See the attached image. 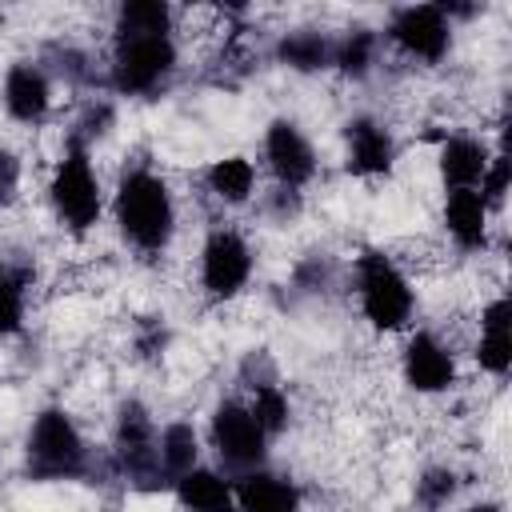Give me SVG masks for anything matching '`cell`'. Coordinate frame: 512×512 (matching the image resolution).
Returning a JSON list of instances; mask_svg holds the SVG:
<instances>
[{
	"mask_svg": "<svg viewBox=\"0 0 512 512\" xmlns=\"http://www.w3.org/2000/svg\"><path fill=\"white\" fill-rule=\"evenodd\" d=\"M400 368H404V384L412 392H424V396H436V392L452 388V380H456L452 348L432 332H412L408 336Z\"/></svg>",
	"mask_w": 512,
	"mask_h": 512,
	"instance_id": "11",
	"label": "cell"
},
{
	"mask_svg": "<svg viewBox=\"0 0 512 512\" xmlns=\"http://www.w3.org/2000/svg\"><path fill=\"white\" fill-rule=\"evenodd\" d=\"M456 488H460V476H456L452 468H444V464H432V468H424V472L416 476L412 500H416V508H424V512H440V508H448V500L456 496Z\"/></svg>",
	"mask_w": 512,
	"mask_h": 512,
	"instance_id": "25",
	"label": "cell"
},
{
	"mask_svg": "<svg viewBox=\"0 0 512 512\" xmlns=\"http://www.w3.org/2000/svg\"><path fill=\"white\" fill-rule=\"evenodd\" d=\"M464 512H504V508H500L496 500H480V504H468Z\"/></svg>",
	"mask_w": 512,
	"mask_h": 512,
	"instance_id": "29",
	"label": "cell"
},
{
	"mask_svg": "<svg viewBox=\"0 0 512 512\" xmlns=\"http://www.w3.org/2000/svg\"><path fill=\"white\" fill-rule=\"evenodd\" d=\"M92 468L88 444L64 408H40L24 440L28 480H80Z\"/></svg>",
	"mask_w": 512,
	"mask_h": 512,
	"instance_id": "2",
	"label": "cell"
},
{
	"mask_svg": "<svg viewBox=\"0 0 512 512\" xmlns=\"http://www.w3.org/2000/svg\"><path fill=\"white\" fill-rule=\"evenodd\" d=\"M488 216L492 208L476 188H456L444 196V228L464 252H476L488 244Z\"/></svg>",
	"mask_w": 512,
	"mask_h": 512,
	"instance_id": "15",
	"label": "cell"
},
{
	"mask_svg": "<svg viewBox=\"0 0 512 512\" xmlns=\"http://www.w3.org/2000/svg\"><path fill=\"white\" fill-rule=\"evenodd\" d=\"M112 216H116V228H120L124 244H132L144 256L164 252L172 232H176V200H172L168 180L156 176L152 168L124 172L120 184H116Z\"/></svg>",
	"mask_w": 512,
	"mask_h": 512,
	"instance_id": "1",
	"label": "cell"
},
{
	"mask_svg": "<svg viewBox=\"0 0 512 512\" xmlns=\"http://www.w3.org/2000/svg\"><path fill=\"white\" fill-rule=\"evenodd\" d=\"M176 72L172 32H116L112 44V88L120 96H148Z\"/></svg>",
	"mask_w": 512,
	"mask_h": 512,
	"instance_id": "4",
	"label": "cell"
},
{
	"mask_svg": "<svg viewBox=\"0 0 512 512\" xmlns=\"http://www.w3.org/2000/svg\"><path fill=\"white\" fill-rule=\"evenodd\" d=\"M24 284L28 272H0V336H16L24 328Z\"/></svg>",
	"mask_w": 512,
	"mask_h": 512,
	"instance_id": "26",
	"label": "cell"
},
{
	"mask_svg": "<svg viewBox=\"0 0 512 512\" xmlns=\"http://www.w3.org/2000/svg\"><path fill=\"white\" fill-rule=\"evenodd\" d=\"M232 496L240 512H300V488L268 468L240 472L232 480Z\"/></svg>",
	"mask_w": 512,
	"mask_h": 512,
	"instance_id": "14",
	"label": "cell"
},
{
	"mask_svg": "<svg viewBox=\"0 0 512 512\" xmlns=\"http://www.w3.org/2000/svg\"><path fill=\"white\" fill-rule=\"evenodd\" d=\"M156 456H160L164 476L176 484V480H180L184 472H192L196 460H200V436H196V428H192L188 420L164 424V428L156 432Z\"/></svg>",
	"mask_w": 512,
	"mask_h": 512,
	"instance_id": "20",
	"label": "cell"
},
{
	"mask_svg": "<svg viewBox=\"0 0 512 512\" xmlns=\"http://www.w3.org/2000/svg\"><path fill=\"white\" fill-rule=\"evenodd\" d=\"M4 108L20 124L44 120L48 108H52V80H48V72L40 64H32V60H16L8 68V76H4Z\"/></svg>",
	"mask_w": 512,
	"mask_h": 512,
	"instance_id": "13",
	"label": "cell"
},
{
	"mask_svg": "<svg viewBox=\"0 0 512 512\" xmlns=\"http://www.w3.org/2000/svg\"><path fill=\"white\" fill-rule=\"evenodd\" d=\"M116 460H120V472L144 492L172 484L156 456V424L140 400H124L116 412Z\"/></svg>",
	"mask_w": 512,
	"mask_h": 512,
	"instance_id": "6",
	"label": "cell"
},
{
	"mask_svg": "<svg viewBox=\"0 0 512 512\" xmlns=\"http://www.w3.org/2000/svg\"><path fill=\"white\" fill-rule=\"evenodd\" d=\"M508 172H512V164H508V156L504 152H496L492 160H488V168H484V180H480V196H484V204L488 208H500L504 204V196H508Z\"/></svg>",
	"mask_w": 512,
	"mask_h": 512,
	"instance_id": "27",
	"label": "cell"
},
{
	"mask_svg": "<svg viewBox=\"0 0 512 512\" xmlns=\"http://www.w3.org/2000/svg\"><path fill=\"white\" fill-rule=\"evenodd\" d=\"M116 32H172V8L164 0H128L116 12Z\"/></svg>",
	"mask_w": 512,
	"mask_h": 512,
	"instance_id": "23",
	"label": "cell"
},
{
	"mask_svg": "<svg viewBox=\"0 0 512 512\" xmlns=\"http://www.w3.org/2000/svg\"><path fill=\"white\" fill-rule=\"evenodd\" d=\"M384 36L412 60L436 64L452 48V20L440 12V4H404L392 12Z\"/></svg>",
	"mask_w": 512,
	"mask_h": 512,
	"instance_id": "8",
	"label": "cell"
},
{
	"mask_svg": "<svg viewBox=\"0 0 512 512\" xmlns=\"http://www.w3.org/2000/svg\"><path fill=\"white\" fill-rule=\"evenodd\" d=\"M208 436H212L216 456H220L228 468H236V472L264 468V460H268V436H264V428L256 424L252 408L240 404V400H224V404L212 408Z\"/></svg>",
	"mask_w": 512,
	"mask_h": 512,
	"instance_id": "7",
	"label": "cell"
},
{
	"mask_svg": "<svg viewBox=\"0 0 512 512\" xmlns=\"http://www.w3.org/2000/svg\"><path fill=\"white\" fill-rule=\"evenodd\" d=\"M252 416H256V424L264 428V436L272 440V436H280L284 428H288V420H292V404H288V396H284V388L280 384H260V388H252Z\"/></svg>",
	"mask_w": 512,
	"mask_h": 512,
	"instance_id": "24",
	"label": "cell"
},
{
	"mask_svg": "<svg viewBox=\"0 0 512 512\" xmlns=\"http://www.w3.org/2000/svg\"><path fill=\"white\" fill-rule=\"evenodd\" d=\"M176 500L188 512H240L236 496H232V480H224L220 472L200 468V464L176 480Z\"/></svg>",
	"mask_w": 512,
	"mask_h": 512,
	"instance_id": "18",
	"label": "cell"
},
{
	"mask_svg": "<svg viewBox=\"0 0 512 512\" xmlns=\"http://www.w3.org/2000/svg\"><path fill=\"white\" fill-rule=\"evenodd\" d=\"M276 60L284 68H296V72H320V68H332V36L316 32V28H296V32H284L276 40Z\"/></svg>",
	"mask_w": 512,
	"mask_h": 512,
	"instance_id": "19",
	"label": "cell"
},
{
	"mask_svg": "<svg viewBox=\"0 0 512 512\" xmlns=\"http://www.w3.org/2000/svg\"><path fill=\"white\" fill-rule=\"evenodd\" d=\"M380 36L372 28H348L340 40H332V68H340L352 80H364L376 64Z\"/></svg>",
	"mask_w": 512,
	"mask_h": 512,
	"instance_id": "22",
	"label": "cell"
},
{
	"mask_svg": "<svg viewBox=\"0 0 512 512\" xmlns=\"http://www.w3.org/2000/svg\"><path fill=\"white\" fill-rule=\"evenodd\" d=\"M48 200H52L56 220L64 228H72V232H88L100 220L104 196H100V180L92 172V160H88V148L84 144H68V152L52 168Z\"/></svg>",
	"mask_w": 512,
	"mask_h": 512,
	"instance_id": "5",
	"label": "cell"
},
{
	"mask_svg": "<svg viewBox=\"0 0 512 512\" xmlns=\"http://www.w3.org/2000/svg\"><path fill=\"white\" fill-rule=\"evenodd\" d=\"M488 160H492V152L476 136H448L440 144V180H444V188L448 192H456V188H480Z\"/></svg>",
	"mask_w": 512,
	"mask_h": 512,
	"instance_id": "17",
	"label": "cell"
},
{
	"mask_svg": "<svg viewBox=\"0 0 512 512\" xmlns=\"http://www.w3.org/2000/svg\"><path fill=\"white\" fill-rule=\"evenodd\" d=\"M344 164L352 176H388L396 168V140L372 116H352L344 124Z\"/></svg>",
	"mask_w": 512,
	"mask_h": 512,
	"instance_id": "12",
	"label": "cell"
},
{
	"mask_svg": "<svg viewBox=\"0 0 512 512\" xmlns=\"http://www.w3.org/2000/svg\"><path fill=\"white\" fill-rule=\"evenodd\" d=\"M16 180H20V164L8 148H0V204H8L16 196Z\"/></svg>",
	"mask_w": 512,
	"mask_h": 512,
	"instance_id": "28",
	"label": "cell"
},
{
	"mask_svg": "<svg viewBox=\"0 0 512 512\" xmlns=\"http://www.w3.org/2000/svg\"><path fill=\"white\" fill-rule=\"evenodd\" d=\"M264 160H268L276 184L280 188H292V192H300L316 176V148L300 132V124L288 120V116H276L264 128Z\"/></svg>",
	"mask_w": 512,
	"mask_h": 512,
	"instance_id": "10",
	"label": "cell"
},
{
	"mask_svg": "<svg viewBox=\"0 0 512 512\" xmlns=\"http://www.w3.org/2000/svg\"><path fill=\"white\" fill-rule=\"evenodd\" d=\"M252 280V248L236 228H212L200 248V284L216 300H232Z\"/></svg>",
	"mask_w": 512,
	"mask_h": 512,
	"instance_id": "9",
	"label": "cell"
},
{
	"mask_svg": "<svg viewBox=\"0 0 512 512\" xmlns=\"http://www.w3.org/2000/svg\"><path fill=\"white\" fill-rule=\"evenodd\" d=\"M356 296L360 312L376 332H400L412 324L416 312V292L408 276L396 268L392 256L384 252H360L356 260Z\"/></svg>",
	"mask_w": 512,
	"mask_h": 512,
	"instance_id": "3",
	"label": "cell"
},
{
	"mask_svg": "<svg viewBox=\"0 0 512 512\" xmlns=\"http://www.w3.org/2000/svg\"><path fill=\"white\" fill-rule=\"evenodd\" d=\"M476 360L484 372L504 376L512 368V304L508 296H496L484 312H480V344H476Z\"/></svg>",
	"mask_w": 512,
	"mask_h": 512,
	"instance_id": "16",
	"label": "cell"
},
{
	"mask_svg": "<svg viewBox=\"0 0 512 512\" xmlns=\"http://www.w3.org/2000/svg\"><path fill=\"white\" fill-rule=\"evenodd\" d=\"M204 184H208V192H212L216 200H224V204H244V200L252 196V188H256V164H252L248 156H220V160L208 164Z\"/></svg>",
	"mask_w": 512,
	"mask_h": 512,
	"instance_id": "21",
	"label": "cell"
}]
</instances>
